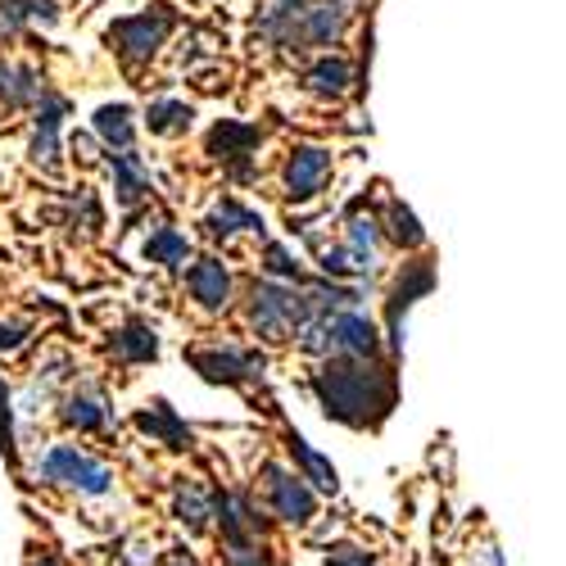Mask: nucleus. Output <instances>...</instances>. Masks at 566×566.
<instances>
[{
  "mask_svg": "<svg viewBox=\"0 0 566 566\" xmlns=\"http://www.w3.org/2000/svg\"><path fill=\"white\" fill-rule=\"evenodd\" d=\"M227 548H231V553H227V562H231V566H268V562H263V553H259L250 539H245V544H227Z\"/></svg>",
  "mask_w": 566,
  "mask_h": 566,
  "instance_id": "obj_26",
  "label": "nucleus"
},
{
  "mask_svg": "<svg viewBox=\"0 0 566 566\" xmlns=\"http://www.w3.org/2000/svg\"><path fill=\"white\" fill-rule=\"evenodd\" d=\"M308 86L317 91V96H340V91L349 86V64L345 60H317L313 73H308Z\"/></svg>",
  "mask_w": 566,
  "mask_h": 566,
  "instance_id": "obj_15",
  "label": "nucleus"
},
{
  "mask_svg": "<svg viewBox=\"0 0 566 566\" xmlns=\"http://www.w3.org/2000/svg\"><path fill=\"white\" fill-rule=\"evenodd\" d=\"M64 421H69V427H77V431H101L105 427V408L96 399H69Z\"/></svg>",
  "mask_w": 566,
  "mask_h": 566,
  "instance_id": "obj_22",
  "label": "nucleus"
},
{
  "mask_svg": "<svg viewBox=\"0 0 566 566\" xmlns=\"http://www.w3.org/2000/svg\"><path fill=\"white\" fill-rule=\"evenodd\" d=\"M390 222H395L390 231H395V241H399V245H421V227H417V218H412L403 205L390 209Z\"/></svg>",
  "mask_w": 566,
  "mask_h": 566,
  "instance_id": "obj_24",
  "label": "nucleus"
},
{
  "mask_svg": "<svg viewBox=\"0 0 566 566\" xmlns=\"http://www.w3.org/2000/svg\"><path fill=\"white\" fill-rule=\"evenodd\" d=\"M191 118H196V109H191V105H177V101H159V105H150V114H146L150 132H164V136L186 132V127H191Z\"/></svg>",
  "mask_w": 566,
  "mask_h": 566,
  "instance_id": "obj_16",
  "label": "nucleus"
},
{
  "mask_svg": "<svg viewBox=\"0 0 566 566\" xmlns=\"http://www.w3.org/2000/svg\"><path fill=\"white\" fill-rule=\"evenodd\" d=\"M349 227H354V231H349V241H354V250H358V254L376 245V222H371V218H354Z\"/></svg>",
  "mask_w": 566,
  "mask_h": 566,
  "instance_id": "obj_25",
  "label": "nucleus"
},
{
  "mask_svg": "<svg viewBox=\"0 0 566 566\" xmlns=\"http://www.w3.org/2000/svg\"><path fill=\"white\" fill-rule=\"evenodd\" d=\"M146 254H150L155 263H181L186 254H191V245H186V235H181V231H172V227H159V231L150 235Z\"/></svg>",
  "mask_w": 566,
  "mask_h": 566,
  "instance_id": "obj_19",
  "label": "nucleus"
},
{
  "mask_svg": "<svg viewBox=\"0 0 566 566\" xmlns=\"http://www.w3.org/2000/svg\"><path fill=\"white\" fill-rule=\"evenodd\" d=\"M291 453L304 462V471H308V476L322 485V490H336V471H332V462H326V458H317L304 440H291Z\"/></svg>",
  "mask_w": 566,
  "mask_h": 566,
  "instance_id": "obj_23",
  "label": "nucleus"
},
{
  "mask_svg": "<svg viewBox=\"0 0 566 566\" xmlns=\"http://www.w3.org/2000/svg\"><path fill=\"white\" fill-rule=\"evenodd\" d=\"M326 172H332V155L317 150V146H304V150H295L291 164H286V191H291L295 200H308V196L322 191Z\"/></svg>",
  "mask_w": 566,
  "mask_h": 566,
  "instance_id": "obj_6",
  "label": "nucleus"
},
{
  "mask_svg": "<svg viewBox=\"0 0 566 566\" xmlns=\"http://www.w3.org/2000/svg\"><path fill=\"white\" fill-rule=\"evenodd\" d=\"M431 281H436L431 263H408V276H399L395 300H390V332H399V317H403V308H408V304H412L421 291H431Z\"/></svg>",
  "mask_w": 566,
  "mask_h": 566,
  "instance_id": "obj_12",
  "label": "nucleus"
},
{
  "mask_svg": "<svg viewBox=\"0 0 566 566\" xmlns=\"http://www.w3.org/2000/svg\"><path fill=\"white\" fill-rule=\"evenodd\" d=\"M291 322H304V300H295L281 286H259L254 291V326L259 332H286Z\"/></svg>",
  "mask_w": 566,
  "mask_h": 566,
  "instance_id": "obj_5",
  "label": "nucleus"
},
{
  "mask_svg": "<svg viewBox=\"0 0 566 566\" xmlns=\"http://www.w3.org/2000/svg\"><path fill=\"white\" fill-rule=\"evenodd\" d=\"M326 566H376L363 548H336L332 557H326Z\"/></svg>",
  "mask_w": 566,
  "mask_h": 566,
  "instance_id": "obj_29",
  "label": "nucleus"
},
{
  "mask_svg": "<svg viewBox=\"0 0 566 566\" xmlns=\"http://www.w3.org/2000/svg\"><path fill=\"white\" fill-rule=\"evenodd\" d=\"M259 146V127H250V123H218L213 132H209V150L218 155V159H241V155H250Z\"/></svg>",
  "mask_w": 566,
  "mask_h": 566,
  "instance_id": "obj_9",
  "label": "nucleus"
},
{
  "mask_svg": "<svg viewBox=\"0 0 566 566\" xmlns=\"http://www.w3.org/2000/svg\"><path fill=\"white\" fill-rule=\"evenodd\" d=\"M114 172H118V200H123V205H136L140 196L150 191L146 172H140V164H136L132 155H114Z\"/></svg>",
  "mask_w": 566,
  "mask_h": 566,
  "instance_id": "obj_17",
  "label": "nucleus"
},
{
  "mask_svg": "<svg viewBox=\"0 0 566 566\" xmlns=\"http://www.w3.org/2000/svg\"><path fill=\"white\" fill-rule=\"evenodd\" d=\"M164 566H196V562H191V557H186V553H172V557H168Z\"/></svg>",
  "mask_w": 566,
  "mask_h": 566,
  "instance_id": "obj_32",
  "label": "nucleus"
},
{
  "mask_svg": "<svg viewBox=\"0 0 566 566\" xmlns=\"http://www.w3.org/2000/svg\"><path fill=\"white\" fill-rule=\"evenodd\" d=\"M41 476L55 481V485H73L82 494H105L109 490V471L101 462H91L86 453H77V449H55L51 458H45Z\"/></svg>",
  "mask_w": 566,
  "mask_h": 566,
  "instance_id": "obj_3",
  "label": "nucleus"
},
{
  "mask_svg": "<svg viewBox=\"0 0 566 566\" xmlns=\"http://www.w3.org/2000/svg\"><path fill=\"white\" fill-rule=\"evenodd\" d=\"M181 522H191V526L205 522V499H200L196 490H186V494H181Z\"/></svg>",
  "mask_w": 566,
  "mask_h": 566,
  "instance_id": "obj_28",
  "label": "nucleus"
},
{
  "mask_svg": "<svg viewBox=\"0 0 566 566\" xmlns=\"http://www.w3.org/2000/svg\"><path fill=\"white\" fill-rule=\"evenodd\" d=\"M213 235H231V231H245V227H263L250 209H241V205H235V200H222V209L213 213Z\"/></svg>",
  "mask_w": 566,
  "mask_h": 566,
  "instance_id": "obj_21",
  "label": "nucleus"
},
{
  "mask_svg": "<svg viewBox=\"0 0 566 566\" xmlns=\"http://www.w3.org/2000/svg\"><path fill=\"white\" fill-rule=\"evenodd\" d=\"M191 363L209 381H245L254 371V358H245V354H191Z\"/></svg>",
  "mask_w": 566,
  "mask_h": 566,
  "instance_id": "obj_13",
  "label": "nucleus"
},
{
  "mask_svg": "<svg viewBox=\"0 0 566 566\" xmlns=\"http://www.w3.org/2000/svg\"><path fill=\"white\" fill-rule=\"evenodd\" d=\"M23 340V332H19V326H0V349H14Z\"/></svg>",
  "mask_w": 566,
  "mask_h": 566,
  "instance_id": "obj_31",
  "label": "nucleus"
},
{
  "mask_svg": "<svg viewBox=\"0 0 566 566\" xmlns=\"http://www.w3.org/2000/svg\"><path fill=\"white\" fill-rule=\"evenodd\" d=\"M168 28H172V14L155 10V14H140V19H123L114 28V41L127 60H150L159 51V41L168 36Z\"/></svg>",
  "mask_w": 566,
  "mask_h": 566,
  "instance_id": "obj_4",
  "label": "nucleus"
},
{
  "mask_svg": "<svg viewBox=\"0 0 566 566\" xmlns=\"http://www.w3.org/2000/svg\"><path fill=\"white\" fill-rule=\"evenodd\" d=\"M0 449H14V431H10V395H6V381H0Z\"/></svg>",
  "mask_w": 566,
  "mask_h": 566,
  "instance_id": "obj_27",
  "label": "nucleus"
},
{
  "mask_svg": "<svg viewBox=\"0 0 566 566\" xmlns=\"http://www.w3.org/2000/svg\"><path fill=\"white\" fill-rule=\"evenodd\" d=\"M317 399L336 421H349V427H367V421L386 417L395 403V381L390 371L367 367L358 358L349 363H332L317 376Z\"/></svg>",
  "mask_w": 566,
  "mask_h": 566,
  "instance_id": "obj_1",
  "label": "nucleus"
},
{
  "mask_svg": "<svg viewBox=\"0 0 566 566\" xmlns=\"http://www.w3.org/2000/svg\"><path fill=\"white\" fill-rule=\"evenodd\" d=\"M114 349H118V358H127V363H140V358H155L159 340H155V332H150V326H127V332L114 340Z\"/></svg>",
  "mask_w": 566,
  "mask_h": 566,
  "instance_id": "obj_18",
  "label": "nucleus"
},
{
  "mask_svg": "<svg viewBox=\"0 0 566 566\" xmlns=\"http://www.w3.org/2000/svg\"><path fill=\"white\" fill-rule=\"evenodd\" d=\"M317 336H326L322 345H332V349H340L349 358H367L376 349V326L367 317H358V313H340V317H332L326 326H304V345L308 349L317 345Z\"/></svg>",
  "mask_w": 566,
  "mask_h": 566,
  "instance_id": "obj_2",
  "label": "nucleus"
},
{
  "mask_svg": "<svg viewBox=\"0 0 566 566\" xmlns=\"http://www.w3.org/2000/svg\"><path fill=\"white\" fill-rule=\"evenodd\" d=\"M96 132L109 140V146L127 150V146H132V109H127V105H105V109L96 114Z\"/></svg>",
  "mask_w": 566,
  "mask_h": 566,
  "instance_id": "obj_14",
  "label": "nucleus"
},
{
  "mask_svg": "<svg viewBox=\"0 0 566 566\" xmlns=\"http://www.w3.org/2000/svg\"><path fill=\"white\" fill-rule=\"evenodd\" d=\"M140 431H150V436H159L168 444H181L186 440V427L172 417V408H164V403H155L150 412H140Z\"/></svg>",
  "mask_w": 566,
  "mask_h": 566,
  "instance_id": "obj_20",
  "label": "nucleus"
},
{
  "mask_svg": "<svg viewBox=\"0 0 566 566\" xmlns=\"http://www.w3.org/2000/svg\"><path fill=\"white\" fill-rule=\"evenodd\" d=\"M191 295L205 304V308H222L227 304V291H231V276H227V268L218 263V259H200L196 268H191Z\"/></svg>",
  "mask_w": 566,
  "mask_h": 566,
  "instance_id": "obj_8",
  "label": "nucleus"
},
{
  "mask_svg": "<svg viewBox=\"0 0 566 566\" xmlns=\"http://www.w3.org/2000/svg\"><path fill=\"white\" fill-rule=\"evenodd\" d=\"M340 28H345V10L336 6V0H322V6H313V10L300 14V36L313 41V45L332 41Z\"/></svg>",
  "mask_w": 566,
  "mask_h": 566,
  "instance_id": "obj_10",
  "label": "nucleus"
},
{
  "mask_svg": "<svg viewBox=\"0 0 566 566\" xmlns=\"http://www.w3.org/2000/svg\"><path fill=\"white\" fill-rule=\"evenodd\" d=\"M268 490H272V507L286 516V522H308L313 516V494H308V485L300 481V476H291V471H281V467H272L268 471Z\"/></svg>",
  "mask_w": 566,
  "mask_h": 566,
  "instance_id": "obj_7",
  "label": "nucleus"
},
{
  "mask_svg": "<svg viewBox=\"0 0 566 566\" xmlns=\"http://www.w3.org/2000/svg\"><path fill=\"white\" fill-rule=\"evenodd\" d=\"M268 268H272V272H281V276H295V263H291V254L281 250V245H272V250H268Z\"/></svg>",
  "mask_w": 566,
  "mask_h": 566,
  "instance_id": "obj_30",
  "label": "nucleus"
},
{
  "mask_svg": "<svg viewBox=\"0 0 566 566\" xmlns=\"http://www.w3.org/2000/svg\"><path fill=\"white\" fill-rule=\"evenodd\" d=\"M36 566H55V557H45V562H36Z\"/></svg>",
  "mask_w": 566,
  "mask_h": 566,
  "instance_id": "obj_33",
  "label": "nucleus"
},
{
  "mask_svg": "<svg viewBox=\"0 0 566 566\" xmlns=\"http://www.w3.org/2000/svg\"><path fill=\"white\" fill-rule=\"evenodd\" d=\"M60 114H64V101H45V109H41V118H36V140H32V155H36V164H45L51 168L55 164V155H60Z\"/></svg>",
  "mask_w": 566,
  "mask_h": 566,
  "instance_id": "obj_11",
  "label": "nucleus"
}]
</instances>
